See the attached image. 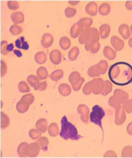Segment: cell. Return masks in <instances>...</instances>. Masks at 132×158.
I'll list each match as a JSON object with an SVG mask.
<instances>
[{
  "mask_svg": "<svg viewBox=\"0 0 132 158\" xmlns=\"http://www.w3.org/2000/svg\"><path fill=\"white\" fill-rule=\"evenodd\" d=\"M93 93L95 95L102 92L105 87V82L101 78H95L92 80Z\"/></svg>",
  "mask_w": 132,
  "mask_h": 158,
  "instance_id": "6",
  "label": "cell"
},
{
  "mask_svg": "<svg viewBox=\"0 0 132 158\" xmlns=\"http://www.w3.org/2000/svg\"><path fill=\"white\" fill-rule=\"evenodd\" d=\"M120 73V69L117 64H115L112 65L109 69V77L111 79L117 78L119 75Z\"/></svg>",
  "mask_w": 132,
  "mask_h": 158,
  "instance_id": "26",
  "label": "cell"
},
{
  "mask_svg": "<svg viewBox=\"0 0 132 158\" xmlns=\"http://www.w3.org/2000/svg\"><path fill=\"white\" fill-rule=\"evenodd\" d=\"M119 32L124 40H127L130 37V32L128 25L126 24H122L119 28Z\"/></svg>",
  "mask_w": 132,
  "mask_h": 158,
  "instance_id": "16",
  "label": "cell"
},
{
  "mask_svg": "<svg viewBox=\"0 0 132 158\" xmlns=\"http://www.w3.org/2000/svg\"><path fill=\"white\" fill-rule=\"evenodd\" d=\"M47 87V83L46 81L42 82L40 83L38 88V90L41 91L44 90L46 89Z\"/></svg>",
  "mask_w": 132,
  "mask_h": 158,
  "instance_id": "52",
  "label": "cell"
},
{
  "mask_svg": "<svg viewBox=\"0 0 132 158\" xmlns=\"http://www.w3.org/2000/svg\"><path fill=\"white\" fill-rule=\"evenodd\" d=\"M54 41L53 36L49 33H45L42 36L41 44L42 46L45 48H48L51 46Z\"/></svg>",
  "mask_w": 132,
  "mask_h": 158,
  "instance_id": "17",
  "label": "cell"
},
{
  "mask_svg": "<svg viewBox=\"0 0 132 158\" xmlns=\"http://www.w3.org/2000/svg\"><path fill=\"white\" fill-rule=\"evenodd\" d=\"M7 6L8 8L11 10H16L19 7V4L16 1H8Z\"/></svg>",
  "mask_w": 132,
  "mask_h": 158,
  "instance_id": "47",
  "label": "cell"
},
{
  "mask_svg": "<svg viewBox=\"0 0 132 158\" xmlns=\"http://www.w3.org/2000/svg\"><path fill=\"white\" fill-rule=\"evenodd\" d=\"M15 46L17 48H19V49H22V43H21L20 40L19 39L16 40L15 42Z\"/></svg>",
  "mask_w": 132,
  "mask_h": 158,
  "instance_id": "55",
  "label": "cell"
},
{
  "mask_svg": "<svg viewBox=\"0 0 132 158\" xmlns=\"http://www.w3.org/2000/svg\"><path fill=\"white\" fill-rule=\"evenodd\" d=\"M103 54L105 57L110 60H114L116 57V51L108 46L105 47L103 51Z\"/></svg>",
  "mask_w": 132,
  "mask_h": 158,
  "instance_id": "18",
  "label": "cell"
},
{
  "mask_svg": "<svg viewBox=\"0 0 132 158\" xmlns=\"http://www.w3.org/2000/svg\"><path fill=\"white\" fill-rule=\"evenodd\" d=\"M100 33L96 28H89L85 29L82 32L78 39L81 44H84L89 41L98 42L100 40Z\"/></svg>",
  "mask_w": 132,
  "mask_h": 158,
  "instance_id": "2",
  "label": "cell"
},
{
  "mask_svg": "<svg viewBox=\"0 0 132 158\" xmlns=\"http://www.w3.org/2000/svg\"><path fill=\"white\" fill-rule=\"evenodd\" d=\"M47 121L45 118H40L37 121L36 124V128L38 129L42 133H44L47 129Z\"/></svg>",
  "mask_w": 132,
  "mask_h": 158,
  "instance_id": "25",
  "label": "cell"
},
{
  "mask_svg": "<svg viewBox=\"0 0 132 158\" xmlns=\"http://www.w3.org/2000/svg\"><path fill=\"white\" fill-rule=\"evenodd\" d=\"M20 40L22 44V49L28 50L29 48V45L27 41H25V38L23 36H21Z\"/></svg>",
  "mask_w": 132,
  "mask_h": 158,
  "instance_id": "50",
  "label": "cell"
},
{
  "mask_svg": "<svg viewBox=\"0 0 132 158\" xmlns=\"http://www.w3.org/2000/svg\"><path fill=\"white\" fill-rule=\"evenodd\" d=\"M101 48V45L98 42L89 41L85 44V48L86 51H89L93 54H96Z\"/></svg>",
  "mask_w": 132,
  "mask_h": 158,
  "instance_id": "9",
  "label": "cell"
},
{
  "mask_svg": "<svg viewBox=\"0 0 132 158\" xmlns=\"http://www.w3.org/2000/svg\"><path fill=\"white\" fill-rule=\"evenodd\" d=\"M49 57L50 60L54 64H60L61 61V53L58 50H53L50 53Z\"/></svg>",
  "mask_w": 132,
  "mask_h": 158,
  "instance_id": "12",
  "label": "cell"
},
{
  "mask_svg": "<svg viewBox=\"0 0 132 158\" xmlns=\"http://www.w3.org/2000/svg\"><path fill=\"white\" fill-rule=\"evenodd\" d=\"M10 18L14 23L16 25V24L22 23L24 22V15L21 12L12 13L10 15Z\"/></svg>",
  "mask_w": 132,
  "mask_h": 158,
  "instance_id": "21",
  "label": "cell"
},
{
  "mask_svg": "<svg viewBox=\"0 0 132 158\" xmlns=\"http://www.w3.org/2000/svg\"><path fill=\"white\" fill-rule=\"evenodd\" d=\"M63 71L61 69H58L56 70L52 73L49 77L53 81L57 82L63 77Z\"/></svg>",
  "mask_w": 132,
  "mask_h": 158,
  "instance_id": "33",
  "label": "cell"
},
{
  "mask_svg": "<svg viewBox=\"0 0 132 158\" xmlns=\"http://www.w3.org/2000/svg\"><path fill=\"white\" fill-rule=\"evenodd\" d=\"M84 30V29L80 27L76 23L71 27L70 34L71 37L75 39L78 37Z\"/></svg>",
  "mask_w": 132,
  "mask_h": 158,
  "instance_id": "20",
  "label": "cell"
},
{
  "mask_svg": "<svg viewBox=\"0 0 132 158\" xmlns=\"http://www.w3.org/2000/svg\"><path fill=\"white\" fill-rule=\"evenodd\" d=\"M10 31L13 35H16L20 34L22 30L20 27L16 25H13L10 27Z\"/></svg>",
  "mask_w": 132,
  "mask_h": 158,
  "instance_id": "44",
  "label": "cell"
},
{
  "mask_svg": "<svg viewBox=\"0 0 132 158\" xmlns=\"http://www.w3.org/2000/svg\"><path fill=\"white\" fill-rule=\"evenodd\" d=\"M128 44L129 46L132 48V37L130 38L129 40Z\"/></svg>",
  "mask_w": 132,
  "mask_h": 158,
  "instance_id": "60",
  "label": "cell"
},
{
  "mask_svg": "<svg viewBox=\"0 0 132 158\" xmlns=\"http://www.w3.org/2000/svg\"><path fill=\"white\" fill-rule=\"evenodd\" d=\"M59 91L61 95L64 96H67L71 94V89L69 85L63 83L59 86Z\"/></svg>",
  "mask_w": 132,
  "mask_h": 158,
  "instance_id": "27",
  "label": "cell"
},
{
  "mask_svg": "<svg viewBox=\"0 0 132 158\" xmlns=\"http://www.w3.org/2000/svg\"><path fill=\"white\" fill-rule=\"evenodd\" d=\"M122 157H132V147L130 146L124 147L122 152Z\"/></svg>",
  "mask_w": 132,
  "mask_h": 158,
  "instance_id": "40",
  "label": "cell"
},
{
  "mask_svg": "<svg viewBox=\"0 0 132 158\" xmlns=\"http://www.w3.org/2000/svg\"><path fill=\"white\" fill-rule=\"evenodd\" d=\"M93 23V21L92 18H83L80 19L77 23L80 27L85 30L90 28L91 26L92 25Z\"/></svg>",
  "mask_w": 132,
  "mask_h": 158,
  "instance_id": "24",
  "label": "cell"
},
{
  "mask_svg": "<svg viewBox=\"0 0 132 158\" xmlns=\"http://www.w3.org/2000/svg\"><path fill=\"white\" fill-rule=\"evenodd\" d=\"M83 92L86 95H89L93 92L92 81L86 83L83 88Z\"/></svg>",
  "mask_w": 132,
  "mask_h": 158,
  "instance_id": "42",
  "label": "cell"
},
{
  "mask_svg": "<svg viewBox=\"0 0 132 158\" xmlns=\"http://www.w3.org/2000/svg\"><path fill=\"white\" fill-rule=\"evenodd\" d=\"M99 13L102 16H106L110 11V6L108 3H104L100 6L98 9Z\"/></svg>",
  "mask_w": 132,
  "mask_h": 158,
  "instance_id": "29",
  "label": "cell"
},
{
  "mask_svg": "<svg viewBox=\"0 0 132 158\" xmlns=\"http://www.w3.org/2000/svg\"><path fill=\"white\" fill-rule=\"evenodd\" d=\"M127 131L129 135L132 136V122L130 123L127 126Z\"/></svg>",
  "mask_w": 132,
  "mask_h": 158,
  "instance_id": "56",
  "label": "cell"
},
{
  "mask_svg": "<svg viewBox=\"0 0 132 158\" xmlns=\"http://www.w3.org/2000/svg\"><path fill=\"white\" fill-rule=\"evenodd\" d=\"M14 48V45L13 43H10V44L7 45V51L12 52L13 51Z\"/></svg>",
  "mask_w": 132,
  "mask_h": 158,
  "instance_id": "58",
  "label": "cell"
},
{
  "mask_svg": "<svg viewBox=\"0 0 132 158\" xmlns=\"http://www.w3.org/2000/svg\"><path fill=\"white\" fill-rule=\"evenodd\" d=\"M105 115V112L102 108L97 105L93 107L92 112H91L89 116L91 122L99 126L102 130L103 133L102 141L104 138V131L101 124V120Z\"/></svg>",
  "mask_w": 132,
  "mask_h": 158,
  "instance_id": "3",
  "label": "cell"
},
{
  "mask_svg": "<svg viewBox=\"0 0 132 158\" xmlns=\"http://www.w3.org/2000/svg\"><path fill=\"white\" fill-rule=\"evenodd\" d=\"M7 42L6 41L3 40L1 42V53L3 55H7L8 51L7 50Z\"/></svg>",
  "mask_w": 132,
  "mask_h": 158,
  "instance_id": "48",
  "label": "cell"
},
{
  "mask_svg": "<svg viewBox=\"0 0 132 158\" xmlns=\"http://www.w3.org/2000/svg\"><path fill=\"white\" fill-rule=\"evenodd\" d=\"M130 31H131V32L132 33V25H131V26L130 27Z\"/></svg>",
  "mask_w": 132,
  "mask_h": 158,
  "instance_id": "61",
  "label": "cell"
},
{
  "mask_svg": "<svg viewBox=\"0 0 132 158\" xmlns=\"http://www.w3.org/2000/svg\"><path fill=\"white\" fill-rule=\"evenodd\" d=\"M18 90L22 93H27L30 92V88L26 82L21 81L18 85Z\"/></svg>",
  "mask_w": 132,
  "mask_h": 158,
  "instance_id": "39",
  "label": "cell"
},
{
  "mask_svg": "<svg viewBox=\"0 0 132 158\" xmlns=\"http://www.w3.org/2000/svg\"><path fill=\"white\" fill-rule=\"evenodd\" d=\"M79 53L80 51L78 48L76 47H73L69 52L68 57L70 60L74 61L77 59Z\"/></svg>",
  "mask_w": 132,
  "mask_h": 158,
  "instance_id": "34",
  "label": "cell"
},
{
  "mask_svg": "<svg viewBox=\"0 0 132 158\" xmlns=\"http://www.w3.org/2000/svg\"><path fill=\"white\" fill-rule=\"evenodd\" d=\"M30 144L27 142H23L18 146V153L21 157L28 156V149Z\"/></svg>",
  "mask_w": 132,
  "mask_h": 158,
  "instance_id": "15",
  "label": "cell"
},
{
  "mask_svg": "<svg viewBox=\"0 0 132 158\" xmlns=\"http://www.w3.org/2000/svg\"><path fill=\"white\" fill-rule=\"evenodd\" d=\"M104 157H117V155L114 151L112 150H109L106 152L104 155Z\"/></svg>",
  "mask_w": 132,
  "mask_h": 158,
  "instance_id": "51",
  "label": "cell"
},
{
  "mask_svg": "<svg viewBox=\"0 0 132 158\" xmlns=\"http://www.w3.org/2000/svg\"><path fill=\"white\" fill-rule=\"evenodd\" d=\"M100 36L102 39H105L109 37L110 32V27L108 24L101 25L99 28Z\"/></svg>",
  "mask_w": 132,
  "mask_h": 158,
  "instance_id": "19",
  "label": "cell"
},
{
  "mask_svg": "<svg viewBox=\"0 0 132 158\" xmlns=\"http://www.w3.org/2000/svg\"><path fill=\"white\" fill-rule=\"evenodd\" d=\"M87 73L89 77H99L101 74V68L97 64L90 67L88 70Z\"/></svg>",
  "mask_w": 132,
  "mask_h": 158,
  "instance_id": "22",
  "label": "cell"
},
{
  "mask_svg": "<svg viewBox=\"0 0 132 158\" xmlns=\"http://www.w3.org/2000/svg\"><path fill=\"white\" fill-rule=\"evenodd\" d=\"M27 81L32 87L34 88L35 90H38V88L40 83L38 77L35 75H30L27 77Z\"/></svg>",
  "mask_w": 132,
  "mask_h": 158,
  "instance_id": "23",
  "label": "cell"
},
{
  "mask_svg": "<svg viewBox=\"0 0 132 158\" xmlns=\"http://www.w3.org/2000/svg\"><path fill=\"white\" fill-rule=\"evenodd\" d=\"M14 54L16 55L18 57H21L23 55L22 53L21 52L17 49H15L13 51Z\"/></svg>",
  "mask_w": 132,
  "mask_h": 158,
  "instance_id": "57",
  "label": "cell"
},
{
  "mask_svg": "<svg viewBox=\"0 0 132 158\" xmlns=\"http://www.w3.org/2000/svg\"><path fill=\"white\" fill-rule=\"evenodd\" d=\"M7 66L6 63L4 60H1V77H4L7 72Z\"/></svg>",
  "mask_w": 132,
  "mask_h": 158,
  "instance_id": "49",
  "label": "cell"
},
{
  "mask_svg": "<svg viewBox=\"0 0 132 158\" xmlns=\"http://www.w3.org/2000/svg\"><path fill=\"white\" fill-rule=\"evenodd\" d=\"M109 106L114 108L116 110L119 109L122 106V104L114 95L112 96L109 99Z\"/></svg>",
  "mask_w": 132,
  "mask_h": 158,
  "instance_id": "28",
  "label": "cell"
},
{
  "mask_svg": "<svg viewBox=\"0 0 132 158\" xmlns=\"http://www.w3.org/2000/svg\"><path fill=\"white\" fill-rule=\"evenodd\" d=\"M34 58L36 63L39 64H42L46 61L47 55L44 52H40L36 53L35 56Z\"/></svg>",
  "mask_w": 132,
  "mask_h": 158,
  "instance_id": "30",
  "label": "cell"
},
{
  "mask_svg": "<svg viewBox=\"0 0 132 158\" xmlns=\"http://www.w3.org/2000/svg\"><path fill=\"white\" fill-rule=\"evenodd\" d=\"M86 13L91 16H96L97 14L98 5L95 2H91L86 5L85 7Z\"/></svg>",
  "mask_w": 132,
  "mask_h": 158,
  "instance_id": "14",
  "label": "cell"
},
{
  "mask_svg": "<svg viewBox=\"0 0 132 158\" xmlns=\"http://www.w3.org/2000/svg\"><path fill=\"white\" fill-rule=\"evenodd\" d=\"M104 82V89L101 94L103 96H106L111 92L113 85H112V83L109 80H105Z\"/></svg>",
  "mask_w": 132,
  "mask_h": 158,
  "instance_id": "38",
  "label": "cell"
},
{
  "mask_svg": "<svg viewBox=\"0 0 132 158\" xmlns=\"http://www.w3.org/2000/svg\"><path fill=\"white\" fill-rule=\"evenodd\" d=\"M113 95L116 98H117L122 104H123L128 100V94L122 89H115L113 93Z\"/></svg>",
  "mask_w": 132,
  "mask_h": 158,
  "instance_id": "13",
  "label": "cell"
},
{
  "mask_svg": "<svg viewBox=\"0 0 132 158\" xmlns=\"http://www.w3.org/2000/svg\"><path fill=\"white\" fill-rule=\"evenodd\" d=\"M40 149L39 143L36 142L30 144L28 149L29 157H36L39 155Z\"/></svg>",
  "mask_w": 132,
  "mask_h": 158,
  "instance_id": "11",
  "label": "cell"
},
{
  "mask_svg": "<svg viewBox=\"0 0 132 158\" xmlns=\"http://www.w3.org/2000/svg\"><path fill=\"white\" fill-rule=\"evenodd\" d=\"M36 142L39 143L40 144L41 149L43 150L44 151L47 150L48 144L47 138L45 137H42L38 140L36 141Z\"/></svg>",
  "mask_w": 132,
  "mask_h": 158,
  "instance_id": "35",
  "label": "cell"
},
{
  "mask_svg": "<svg viewBox=\"0 0 132 158\" xmlns=\"http://www.w3.org/2000/svg\"><path fill=\"white\" fill-rule=\"evenodd\" d=\"M101 68V74H104L105 73L108 68V63L107 60H101L98 63Z\"/></svg>",
  "mask_w": 132,
  "mask_h": 158,
  "instance_id": "41",
  "label": "cell"
},
{
  "mask_svg": "<svg viewBox=\"0 0 132 158\" xmlns=\"http://www.w3.org/2000/svg\"><path fill=\"white\" fill-rule=\"evenodd\" d=\"M128 70L129 73L127 76V80H128L129 83H132V68L131 66L129 67Z\"/></svg>",
  "mask_w": 132,
  "mask_h": 158,
  "instance_id": "53",
  "label": "cell"
},
{
  "mask_svg": "<svg viewBox=\"0 0 132 158\" xmlns=\"http://www.w3.org/2000/svg\"><path fill=\"white\" fill-rule=\"evenodd\" d=\"M78 114H81L80 119L85 123H87L89 119V109L85 104H81L78 106L77 109Z\"/></svg>",
  "mask_w": 132,
  "mask_h": 158,
  "instance_id": "7",
  "label": "cell"
},
{
  "mask_svg": "<svg viewBox=\"0 0 132 158\" xmlns=\"http://www.w3.org/2000/svg\"><path fill=\"white\" fill-rule=\"evenodd\" d=\"M41 135V132L37 129H31L29 131L30 136L33 139H37Z\"/></svg>",
  "mask_w": 132,
  "mask_h": 158,
  "instance_id": "45",
  "label": "cell"
},
{
  "mask_svg": "<svg viewBox=\"0 0 132 158\" xmlns=\"http://www.w3.org/2000/svg\"><path fill=\"white\" fill-rule=\"evenodd\" d=\"M115 124L121 125L125 122L126 119V114L123 107L122 106L119 109L116 110L115 112Z\"/></svg>",
  "mask_w": 132,
  "mask_h": 158,
  "instance_id": "8",
  "label": "cell"
},
{
  "mask_svg": "<svg viewBox=\"0 0 132 158\" xmlns=\"http://www.w3.org/2000/svg\"><path fill=\"white\" fill-rule=\"evenodd\" d=\"M80 1H69V3L72 6L76 5Z\"/></svg>",
  "mask_w": 132,
  "mask_h": 158,
  "instance_id": "59",
  "label": "cell"
},
{
  "mask_svg": "<svg viewBox=\"0 0 132 158\" xmlns=\"http://www.w3.org/2000/svg\"><path fill=\"white\" fill-rule=\"evenodd\" d=\"M126 8L129 10H132V1H127L126 3Z\"/></svg>",
  "mask_w": 132,
  "mask_h": 158,
  "instance_id": "54",
  "label": "cell"
},
{
  "mask_svg": "<svg viewBox=\"0 0 132 158\" xmlns=\"http://www.w3.org/2000/svg\"><path fill=\"white\" fill-rule=\"evenodd\" d=\"M61 123V129L60 135L65 140L70 139L72 140H78L80 138L83 137L78 134L76 127L68 121L66 115L62 118Z\"/></svg>",
  "mask_w": 132,
  "mask_h": 158,
  "instance_id": "1",
  "label": "cell"
},
{
  "mask_svg": "<svg viewBox=\"0 0 132 158\" xmlns=\"http://www.w3.org/2000/svg\"></svg>",
  "mask_w": 132,
  "mask_h": 158,
  "instance_id": "62",
  "label": "cell"
},
{
  "mask_svg": "<svg viewBox=\"0 0 132 158\" xmlns=\"http://www.w3.org/2000/svg\"><path fill=\"white\" fill-rule=\"evenodd\" d=\"M76 10L75 9L68 7L65 10V15L68 18L73 17L76 13Z\"/></svg>",
  "mask_w": 132,
  "mask_h": 158,
  "instance_id": "46",
  "label": "cell"
},
{
  "mask_svg": "<svg viewBox=\"0 0 132 158\" xmlns=\"http://www.w3.org/2000/svg\"><path fill=\"white\" fill-rule=\"evenodd\" d=\"M34 97L32 94H26L23 96L16 105V109L20 113H24L28 110L30 105L33 104Z\"/></svg>",
  "mask_w": 132,
  "mask_h": 158,
  "instance_id": "4",
  "label": "cell"
},
{
  "mask_svg": "<svg viewBox=\"0 0 132 158\" xmlns=\"http://www.w3.org/2000/svg\"><path fill=\"white\" fill-rule=\"evenodd\" d=\"M10 120L8 116L3 112H1V128L4 129L8 127Z\"/></svg>",
  "mask_w": 132,
  "mask_h": 158,
  "instance_id": "37",
  "label": "cell"
},
{
  "mask_svg": "<svg viewBox=\"0 0 132 158\" xmlns=\"http://www.w3.org/2000/svg\"><path fill=\"white\" fill-rule=\"evenodd\" d=\"M71 42L70 40L67 36H63L60 41V45L62 49L64 50H67L70 47Z\"/></svg>",
  "mask_w": 132,
  "mask_h": 158,
  "instance_id": "31",
  "label": "cell"
},
{
  "mask_svg": "<svg viewBox=\"0 0 132 158\" xmlns=\"http://www.w3.org/2000/svg\"><path fill=\"white\" fill-rule=\"evenodd\" d=\"M123 107L127 113L130 114L132 112V99L127 100L123 104Z\"/></svg>",
  "mask_w": 132,
  "mask_h": 158,
  "instance_id": "43",
  "label": "cell"
},
{
  "mask_svg": "<svg viewBox=\"0 0 132 158\" xmlns=\"http://www.w3.org/2000/svg\"><path fill=\"white\" fill-rule=\"evenodd\" d=\"M48 132L50 136L55 137L57 136L59 134V129L57 124L52 123L48 127Z\"/></svg>",
  "mask_w": 132,
  "mask_h": 158,
  "instance_id": "32",
  "label": "cell"
},
{
  "mask_svg": "<svg viewBox=\"0 0 132 158\" xmlns=\"http://www.w3.org/2000/svg\"><path fill=\"white\" fill-rule=\"evenodd\" d=\"M69 80L73 89L75 91L80 90L85 81V79L81 77L80 73L77 71L71 73L69 76Z\"/></svg>",
  "mask_w": 132,
  "mask_h": 158,
  "instance_id": "5",
  "label": "cell"
},
{
  "mask_svg": "<svg viewBox=\"0 0 132 158\" xmlns=\"http://www.w3.org/2000/svg\"><path fill=\"white\" fill-rule=\"evenodd\" d=\"M36 74L40 80H45L48 76V73L46 68L43 67H40L37 69Z\"/></svg>",
  "mask_w": 132,
  "mask_h": 158,
  "instance_id": "36",
  "label": "cell"
},
{
  "mask_svg": "<svg viewBox=\"0 0 132 158\" xmlns=\"http://www.w3.org/2000/svg\"><path fill=\"white\" fill-rule=\"evenodd\" d=\"M110 42L112 47L117 51H121L124 48V43L121 39L116 36H112Z\"/></svg>",
  "mask_w": 132,
  "mask_h": 158,
  "instance_id": "10",
  "label": "cell"
}]
</instances>
